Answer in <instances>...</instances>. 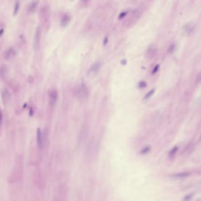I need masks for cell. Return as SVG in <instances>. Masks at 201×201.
<instances>
[{"label":"cell","instance_id":"obj_1","mask_svg":"<svg viewBox=\"0 0 201 201\" xmlns=\"http://www.w3.org/2000/svg\"><path fill=\"white\" fill-rule=\"evenodd\" d=\"M89 89L84 83H80L75 90V96L80 100H86L89 97Z\"/></svg>","mask_w":201,"mask_h":201},{"label":"cell","instance_id":"obj_2","mask_svg":"<svg viewBox=\"0 0 201 201\" xmlns=\"http://www.w3.org/2000/svg\"><path fill=\"white\" fill-rule=\"evenodd\" d=\"M41 39V28L40 26H38L35 30L33 39V48L37 51L39 49Z\"/></svg>","mask_w":201,"mask_h":201},{"label":"cell","instance_id":"obj_3","mask_svg":"<svg viewBox=\"0 0 201 201\" xmlns=\"http://www.w3.org/2000/svg\"><path fill=\"white\" fill-rule=\"evenodd\" d=\"M48 96L49 105L51 108H53L56 106L58 99V91L54 89L50 90L48 93Z\"/></svg>","mask_w":201,"mask_h":201},{"label":"cell","instance_id":"obj_4","mask_svg":"<svg viewBox=\"0 0 201 201\" xmlns=\"http://www.w3.org/2000/svg\"><path fill=\"white\" fill-rule=\"evenodd\" d=\"M37 142L40 148H42L45 142V133H43L40 128L37 129Z\"/></svg>","mask_w":201,"mask_h":201},{"label":"cell","instance_id":"obj_5","mask_svg":"<svg viewBox=\"0 0 201 201\" xmlns=\"http://www.w3.org/2000/svg\"><path fill=\"white\" fill-rule=\"evenodd\" d=\"M101 64L100 61H96L89 68L88 71V74L91 76H93L96 75L99 71L100 68Z\"/></svg>","mask_w":201,"mask_h":201},{"label":"cell","instance_id":"obj_6","mask_svg":"<svg viewBox=\"0 0 201 201\" xmlns=\"http://www.w3.org/2000/svg\"><path fill=\"white\" fill-rule=\"evenodd\" d=\"M16 54L17 52L15 48H14L13 47H10L5 51L4 53V58L7 60H11L15 58Z\"/></svg>","mask_w":201,"mask_h":201},{"label":"cell","instance_id":"obj_7","mask_svg":"<svg viewBox=\"0 0 201 201\" xmlns=\"http://www.w3.org/2000/svg\"><path fill=\"white\" fill-rule=\"evenodd\" d=\"M11 93L7 89L3 90L1 93V97L4 105L8 104L11 100Z\"/></svg>","mask_w":201,"mask_h":201},{"label":"cell","instance_id":"obj_8","mask_svg":"<svg viewBox=\"0 0 201 201\" xmlns=\"http://www.w3.org/2000/svg\"><path fill=\"white\" fill-rule=\"evenodd\" d=\"M157 53V47L155 45H151L146 51V56L148 58H152L155 56Z\"/></svg>","mask_w":201,"mask_h":201},{"label":"cell","instance_id":"obj_9","mask_svg":"<svg viewBox=\"0 0 201 201\" xmlns=\"http://www.w3.org/2000/svg\"><path fill=\"white\" fill-rule=\"evenodd\" d=\"M70 20H71V17L70 15H68V14H64L60 20L61 26L63 27H66L67 25H68L69 22H70Z\"/></svg>","mask_w":201,"mask_h":201},{"label":"cell","instance_id":"obj_10","mask_svg":"<svg viewBox=\"0 0 201 201\" xmlns=\"http://www.w3.org/2000/svg\"><path fill=\"white\" fill-rule=\"evenodd\" d=\"M87 129L84 127L83 128L80 134V137H79V142L80 143H83L87 139Z\"/></svg>","mask_w":201,"mask_h":201},{"label":"cell","instance_id":"obj_11","mask_svg":"<svg viewBox=\"0 0 201 201\" xmlns=\"http://www.w3.org/2000/svg\"><path fill=\"white\" fill-rule=\"evenodd\" d=\"M8 73V69L6 65H2L0 67V77L4 78Z\"/></svg>","mask_w":201,"mask_h":201},{"label":"cell","instance_id":"obj_12","mask_svg":"<svg viewBox=\"0 0 201 201\" xmlns=\"http://www.w3.org/2000/svg\"><path fill=\"white\" fill-rule=\"evenodd\" d=\"M190 175V173L189 172H183V173H176L171 175V178H175V179H181V178H184L189 176Z\"/></svg>","mask_w":201,"mask_h":201},{"label":"cell","instance_id":"obj_13","mask_svg":"<svg viewBox=\"0 0 201 201\" xmlns=\"http://www.w3.org/2000/svg\"><path fill=\"white\" fill-rule=\"evenodd\" d=\"M38 4V2L35 1H31L28 5L27 7V10L29 12H33L35 10V8H37Z\"/></svg>","mask_w":201,"mask_h":201},{"label":"cell","instance_id":"obj_14","mask_svg":"<svg viewBox=\"0 0 201 201\" xmlns=\"http://www.w3.org/2000/svg\"><path fill=\"white\" fill-rule=\"evenodd\" d=\"M20 2L19 1H16L14 4V7L13 9V15H16L20 10Z\"/></svg>","mask_w":201,"mask_h":201},{"label":"cell","instance_id":"obj_15","mask_svg":"<svg viewBox=\"0 0 201 201\" xmlns=\"http://www.w3.org/2000/svg\"><path fill=\"white\" fill-rule=\"evenodd\" d=\"M193 29V27L190 24H188L185 27V30L186 34H190Z\"/></svg>","mask_w":201,"mask_h":201},{"label":"cell","instance_id":"obj_16","mask_svg":"<svg viewBox=\"0 0 201 201\" xmlns=\"http://www.w3.org/2000/svg\"><path fill=\"white\" fill-rule=\"evenodd\" d=\"M175 47H176V45H175V44H172L170 45L168 49V53L169 54H171L172 53H173V51H175Z\"/></svg>","mask_w":201,"mask_h":201},{"label":"cell","instance_id":"obj_17","mask_svg":"<svg viewBox=\"0 0 201 201\" xmlns=\"http://www.w3.org/2000/svg\"><path fill=\"white\" fill-rule=\"evenodd\" d=\"M155 92V89H152L151 91H150L149 92H148L145 95V96L144 97V99L145 100H147L148 99H149L154 93Z\"/></svg>","mask_w":201,"mask_h":201},{"label":"cell","instance_id":"obj_18","mask_svg":"<svg viewBox=\"0 0 201 201\" xmlns=\"http://www.w3.org/2000/svg\"><path fill=\"white\" fill-rule=\"evenodd\" d=\"M149 150H150V147H146L145 148H143L142 149V150L141 151V153H142V154H146L149 151Z\"/></svg>","mask_w":201,"mask_h":201},{"label":"cell","instance_id":"obj_19","mask_svg":"<svg viewBox=\"0 0 201 201\" xmlns=\"http://www.w3.org/2000/svg\"><path fill=\"white\" fill-rule=\"evenodd\" d=\"M139 87L141 88V89L145 87L146 86V83L145 81H142L140 82V83H139Z\"/></svg>","mask_w":201,"mask_h":201},{"label":"cell","instance_id":"obj_20","mask_svg":"<svg viewBox=\"0 0 201 201\" xmlns=\"http://www.w3.org/2000/svg\"><path fill=\"white\" fill-rule=\"evenodd\" d=\"M177 149H178V147H175V148H173V149L170 151V155H174L175 153H176V151H177Z\"/></svg>","mask_w":201,"mask_h":201},{"label":"cell","instance_id":"obj_21","mask_svg":"<svg viewBox=\"0 0 201 201\" xmlns=\"http://www.w3.org/2000/svg\"><path fill=\"white\" fill-rule=\"evenodd\" d=\"M159 65H157L155 67L153 68V71H152V73L153 74H155L157 72V71L159 70Z\"/></svg>","mask_w":201,"mask_h":201},{"label":"cell","instance_id":"obj_22","mask_svg":"<svg viewBox=\"0 0 201 201\" xmlns=\"http://www.w3.org/2000/svg\"><path fill=\"white\" fill-rule=\"evenodd\" d=\"M29 114L30 116H32L34 114V110L33 108L31 107H30V110H29Z\"/></svg>","mask_w":201,"mask_h":201},{"label":"cell","instance_id":"obj_23","mask_svg":"<svg viewBox=\"0 0 201 201\" xmlns=\"http://www.w3.org/2000/svg\"><path fill=\"white\" fill-rule=\"evenodd\" d=\"M2 119H3V114H2V111H1V110L0 109V124L2 123Z\"/></svg>","mask_w":201,"mask_h":201},{"label":"cell","instance_id":"obj_24","mask_svg":"<svg viewBox=\"0 0 201 201\" xmlns=\"http://www.w3.org/2000/svg\"><path fill=\"white\" fill-rule=\"evenodd\" d=\"M126 12H123V13H122V14H120V16H119V18H123V17H124L125 15H126Z\"/></svg>","mask_w":201,"mask_h":201},{"label":"cell","instance_id":"obj_25","mask_svg":"<svg viewBox=\"0 0 201 201\" xmlns=\"http://www.w3.org/2000/svg\"><path fill=\"white\" fill-rule=\"evenodd\" d=\"M4 33V30L3 28H1L0 29V36H1Z\"/></svg>","mask_w":201,"mask_h":201}]
</instances>
